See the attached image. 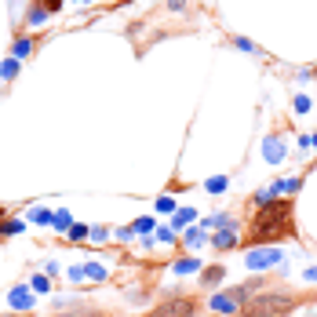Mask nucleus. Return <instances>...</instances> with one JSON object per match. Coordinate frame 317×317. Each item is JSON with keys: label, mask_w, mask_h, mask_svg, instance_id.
<instances>
[{"label": "nucleus", "mask_w": 317, "mask_h": 317, "mask_svg": "<svg viewBox=\"0 0 317 317\" xmlns=\"http://www.w3.org/2000/svg\"><path fill=\"white\" fill-rule=\"evenodd\" d=\"M284 233H292V208L288 204H270L259 219H255V230H252V241H274V237H284Z\"/></svg>", "instance_id": "f257e3e1"}, {"label": "nucleus", "mask_w": 317, "mask_h": 317, "mask_svg": "<svg viewBox=\"0 0 317 317\" xmlns=\"http://www.w3.org/2000/svg\"><path fill=\"white\" fill-rule=\"evenodd\" d=\"M295 306V299L292 295H274V292H266V295H255L245 303V313L248 317H277V313H288Z\"/></svg>", "instance_id": "f03ea898"}, {"label": "nucleus", "mask_w": 317, "mask_h": 317, "mask_svg": "<svg viewBox=\"0 0 317 317\" xmlns=\"http://www.w3.org/2000/svg\"><path fill=\"white\" fill-rule=\"evenodd\" d=\"M190 313H193V303H190V299H172V303L157 306L149 317H190Z\"/></svg>", "instance_id": "7ed1b4c3"}, {"label": "nucleus", "mask_w": 317, "mask_h": 317, "mask_svg": "<svg viewBox=\"0 0 317 317\" xmlns=\"http://www.w3.org/2000/svg\"><path fill=\"white\" fill-rule=\"evenodd\" d=\"M277 259H281L277 248H252V252H248V266H252V270L270 266V263H277Z\"/></svg>", "instance_id": "20e7f679"}, {"label": "nucleus", "mask_w": 317, "mask_h": 317, "mask_svg": "<svg viewBox=\"0 0 317 317\" xmlns=\"http://www.w3.org/2000/svg\"><path fill=\"white\" fill-rule=\"evenodd\" d=\"M211 310H219V313H233V310H237V299H233V295H215V299H211Z\"/></svg>", "instance_id": "39448f33"}, {"label": "nucleus", "mask_w": 317, "mask_h": 317, "mask_svg": "<svg viewBox=\"0 0 317 317\" xmlns=\"http://www.w3.org/2000/svg\"><path fill=\"white\" fill-rule=\"evenodd\" d=\"M11 303H15V306H26V310H29V303H33V299H29L26 292H11Z\"/></svg>", "instance_id": "423d86ee"}, {"label": "nucleus", "mask_w": 317, "mask_h": 317, "mask_svg": "<svg viewBox=\"0 0 317 317\" xmlns=\"http://www.w3.org/2000/svg\"><path fill=\"white\" fill-rule=\"evenodd\" d=\"M306 277H310V281H317V266H313V270H306Z\"/></svg>", "instance_id": "0eeeda50"}, {"label": "nucleus", "mask_w": 317, "mask_h": 317, "mask_svg": "<svg viewBox=\"0 0 317 317\" xmlns=\"http://www.w3.org/2000/svg\"><path fill=\"white\" fill-rule=\"evenodd\" d=\"M73 317H95V313H73Z\"/></svg>", "instance_id": "6e6552de"}]
</instances>
